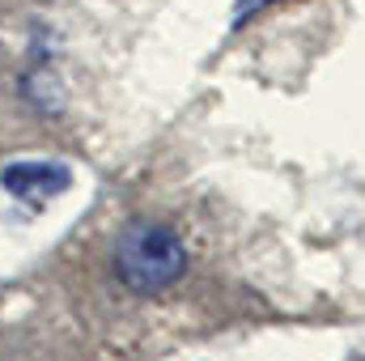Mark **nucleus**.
<instances>
[{
	"mask_svg": "<svg viewBox=\"0 0 365 361\" xmlns=\"http://www.w3.org/2000/svg\"><path fill=\"white\" fill-rule=\"evenodd\" d=\"M187 264H191V255L170 225L132 221L115 238V276L140 298H153V293H166L170 285H179Z\"/></svg>",
	"mask_w": 365,
	"mask_h": 361,
	"instance_id": "obj_1",
	"label": "nucleus"
},
{
	"mask_svg": "<svg viewBox=\"0 0 365 361\" xmlns=\"http://www.w3.org/2000/svg\"><path fill=\"white\" fill-rule=\"evenodd\" d=\"M68 183H73V175L60 162H9L0 171V187L17 200H47V195L64 191Z\"/></svg>",
	"mask_w": 365,
	"mask_h": 361,
	"instance_id": "obj_2",
	"label": "nucleus"
}]
</instances>
